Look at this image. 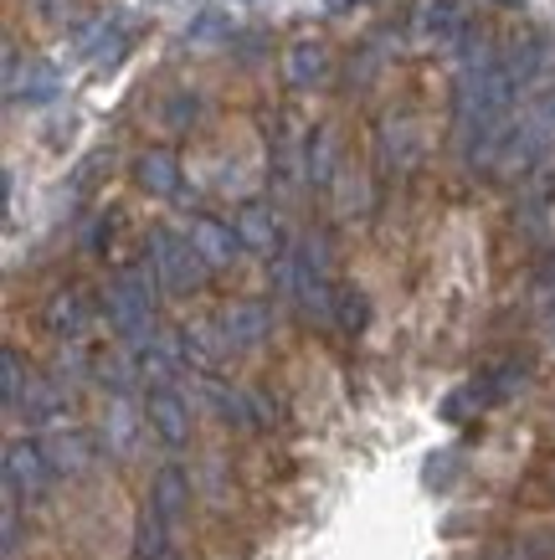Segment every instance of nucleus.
<instances>
[{
  "label": "nucleus",
  "instance_id": "nucleus-21",
  "mask_svg": "<svg viewBox=\"0 0 555 560\" xmlns=\"http://www.w3.org/2000/svg\"><path fill=\"white\" fill-rule=\"evenodd\" d=\"M335 319H339V329H366V319H370V308H366V293L360 289H350V283H339V293H335Z\"/></svg>",
  "mask_w": 555,
  "mask_h": 560
},
{
  "label": "nucleus",
  "instance_id": "nucleus-18",
  "mask_svg": "<svg viewBox=\"0 0 555 560\" xmlns=\"http://www.w3.org/2000/svg\"><path fill=\"white\" fill-rule=\"evenodd\" d=\"M124 26L129 21L124 16H99V26L93 32H83V57H93V62H108V57H118V47H124Z\"/></svg>",
  "mask_w": 555,
  "mask_h": 560
},
{
  "label": "nucleus",
  "instance_id": "nucleus-26",
  "mask_svg": "<svg viewBox=\"0 0 555 560\" xmlns=\"http://www.w3.org/2000/svg\"><path fill=\"white\" fill-rule=\"evenodd\" d=\"M505 5H520V0H505Z\"/></svg>",
  "mask_w": 555,
  "mask_h": 560
},
{
  "label": "nucleus",
  "instance_id": "nucleus-11",
  "mask_svg": "<svg viewBox=\"0 0 555 560\" xmlns=\"http://www.w3.org/2000/svg\"><path fill=\"white\" fill-rule=\"evenodd\" d=\"M284 78L288 88H320L329 78V47L314 36H299L284 47Z\"/></svg>",
  "mask_w": 555,
  "mask_h": 560
},
{
  "label": "nucleus",
  "instance_id": "nucleus-10",
  "mask_svg": "<svg viewBox=\"0 0 555 560\" xmlns=\"http://www.w3.org/2000/svg\"><path fill=\"white\" fill-rule=\"evenodd\" d=\"M47 329L57 335V340H68V345H78L88 335V324H93V304H88V293L83 289H57L47 299Z\"/></svg>",
  "mask_w": 555,
  "mask_h": 560
},
{
  "label": "nucleus",
  "instance_id": "nucleus-4",
  "mask_svg": "<svg viewBox=\"0 0 555 560\" xmlns=\"http://www.w3.org/2000/svg\"><path fill=\"white\" fill-rule=\"evenodd\" d=\"M51 483V463H47V447L36 438H16L5 447V499L16 504H32L42 499Z\"/></svg>",
  "mask_w": 555,
  "mask_h": 560
},
{
  "label": "nucleus",
  "instance_id": "nucleus-15",
  "mask_svg": "<svg viewBox=\"0 0 555 560\" xmlns=\"http://www.w3.org/2000/svg\"><path fill=\"white\" fill-rule=\"evenodd\" d=\"M335 129H314V135H309V144H303V180H309V186H335Z\"/></svg>",
  "mask_w": 555,
  "mask_h": 560
},
{
  "label": "nucleus",
  "instance_id": "nucleus-23",
  "mask_svg": "<svg viewBox=\"0 0 555 560\" xmlns=\"http://www.w3.org/2000/svg\"><path fill=\"white\" fill-rule=\"evenodd\" d=\"M0 535H5V560L21 556V504L16 499H5V510H0Z\"/></svg>",
  "mask_w": 555,
  "mask_h": 560
},
{
  "label": "nucleus",
  "instance_id": "nucleus-9",
  "mask_svg": "<svg viewBox=\"0 0 555 560\" xmlns=\"http://www.w3.org/2000/svg\"><path fill=\"white\" fill-rule=\"evenodd\" d=\"M469 36V16L458 0H421L417 5V42L421 47H458Z\"/></svg>",
  "mask_w": 555,
  "mask_h": 560
},
{
  "label": "nucleus",
  "instance_id": "nucleus-7",
  "mask_svg": "<svg viewBox=\"0 0 555 560\" xmlns=\"http://www.w3.org/2000/svg\"><path fill=\"white\" fill-rule=\"evenodd\" d=\"M144 422L165 447H185L190 442V401L175 386H154L144 396Z\"/></svg>",
  "mask_w": 555,
  "mask_h": 560
},
{
  "label": "nucleus",
  "instance_id": "nucleus-16",
  "mask_svg": "<svg viewBox=\"0 0 555 560\" xmlns=\"http://www.w3.org/2000/svg\"><path fill=\"white\" fill-rule=\"evenodd\" d=\"M185 504H190V478H185L181 468H160V478H154V489H150V510L175 529Z\"/></svg>",
  "mask_w": 555,
  "mask_h": 560
},
{
  "label": "nucleus",
  "instance_id": "nucleus-20",
  "mask_svg": "<svg viewBox=\"0 0 555 560\" xmlns=\"http://www.w3.org/2000/svg\"><path fill=\"white\" fill-rule=\"evenodd\" d=\"M135 422H139L135 407L118 396L114 407H108V422H103V438H108V447H114V453H129V447H135Z\"/></svg>",
  "mask_w": 555,
  "mask_h": 560
},
{
  "label": "nucleus",
  "instance_id": "nucleus-2",
  "mask_svg": "<svg viewBox=\"0 0 555 560\" xmlns=\"http://www.w3.org/2000/svg\"><path fill=\"white\" fill-rule=\"evenodd\" d=\"M154 293H160V278H154L150 257L118 268V278L108 283V293H103V314L114 324V335L129 345V350H139V355L160 340V335H154Z\"/></svg>",
  "mask_w": 555,
  "mask_h": 560
},
{
  "label": "nucleus",
  "instance_id": "nucleus-22",
  "mask_svg": "<svg viewBox=\"0 0 555 560\" xmlns=\"http://www.w3.org/2000/svg\"><path fill=\"white\" fill-rule=\"evenodd\" d=\"M555 535H540V540H520V545H499L488 560H551Z\"/></svg>",
  "mask_w": 555,
  "mask_h": 560
},
{
  "label": "nucleus",
  "instance_id": "nucleus-13",
  "mask_svg": "<svg viewBox=\"0 0 555 560\" xmlns=\"http://www.w3.org/2000/svg\"><path fill=\"white\" fill-rule=\"evenodd\" d=\"M42 447H47L51 474L78 478V474H88V468H93V438H88L83 427H57Z\"/></svg>",
  "mask_w": 555,
  "mask_h": 560
},
{
  "label": "nucleus",
  "instance_id": "nucleus-1",
  "mask_svg": "<svg viewBox=\"0 0 555 560\" xmlns=\"http://www.w3.org/2000/svg\"><path fill=\"white\" fill-rule=\"evenodd\" d=\"M520 68L488 51L478 62L463 68L453 93V139L458 154L469 171H488L499 165L509 150V135H514V98H520Z\"/></svg>",
  "mask_w": 555,
  "mask_h": 560
},
{
  "label": "nucleus",
  "instance_id": "nucleus-6",
  "mask_svg": "<svg viewBox=\"0 0 555 560\" xmlns=\"http://www.w3.org/2000/svg\"><path fill=\"white\" fill-rule=\"evenodd\" d=\"M211 324H217L227 355H232V350H257V345L273 335V308L263 304V299H232Z\"/></svg>",
  "mask_w": 555,
  "mask_h": 560
},
{
  "label": "nucleus",
  "instance_id": "nucleus-3",
  "mask_svg": "<svg viewBox=\"0 0 555 560\" xmlns=\"http://www.w3.org/2000/svg\"><path fill=\"white\" fill-rule=\"evenodd\" d=\"M150 268L154 278H160V289L165 293H196L211 278V268L201 262V253L190 247V237H181V232H170V226H154L150 232Z\"/></svg>",
  "mask_w": 555,
  "mask_h": 560
},
{
  "label": "nucleus",
  "instance_id": "nucleus-24",
  "mask_svg": "<svg viewBox=\"0 0 555 560\" xmlns=\"http://www.w3.org/2000/svg\"><path fill=\"white\" fill-rule=\"evenodd\" d=\"M32 5H36V11H42L47 21H57L62 11H68V0H32Z\"/></svg>",
  "mask_w": 555,
  "mask_h": 560
},
{
  "label": "nucleus",
  "instance_id": "nucleus-14",
  "mask_svg": "<svg viewBox=\"0 0 555 560\" xmlns=\"http://www.w3.org/2000/svg\"><path fill=\"white\" fill-rule=\"evenodd\" d=\"M135 180H139V190H150V196L170 201V196L181 190V160H175L170 150H144L135 160Z\"/></svg>",
  "mask_w": 555,
  "mask_h": 560
},
{
  "label": "nucleus",
  "instance_id": "nucleus-12",
  "mask_svg": "<svg viewBox=\"0 0 555 560\" xmlns=\"http://www.w3.org/2000/svg\"><path fill=\"white\" fill-rule=\"evenodd\" d=\"M236 237H242V247L257 257H284V232H278V221H273V211L263 201H247L242 211H236Z\"/></svg>",
  "mask_w": 555,
  "mask_h": 560
},
{
  "label": "nucleus",
  "instance_id": "nucleus-19",
  "mask_svg": "<svg viewBox=\"0 0 555 560\" xmlns=\"http://www.w3.org/2000/svg\"><path fill=\"white\" fill-rule=\"evenodd\" d=\"M26 390H32V381H26V371H21V355L5 345V350H0V396H5V407L21 411Z\"/></svg>",
  "mask_w": 555,
  "mask_h": 560
},
{
  "label": "nucleus",
  "instance_id": "nucleus-17",
  "mask_svg": "<svg viewBox=\"0 0 555 560\" xmlns=\"http://www.w3.org/2000/svg\"><path fill=\"white\" fill-rule=\"evenodd\" d=\"M57 93H62V72L51 68V62H32V68H26V78H21V83L11 88V93H5V98L51 103V98H57Z\"/></svg>",
  "mask_w": 555,
  "mask_h": 560
},
{
  "label": "nucleus",
  "instance_id": "nucleus-8",
  "mask_svg": "<svg viewBox=\"0 0 555 560\" xmlns=\"http://www.w3.org/2000/svg\"><path fill=\"white\" fill-rule=\"evenodd\" d=\"M185 237H190V247L201 253V262L211 272L236 268V262H242V253H247V247H242V237H236L232 221H217V217H196Z\"/></svg>",
  "mask_w": 555,
  "mask_h": 560
},
{
  "label": "nucleus",
  "instance_id": "nucleus-5",
  "mask_svg": "<svg viewBox=\"0 0 555 560\" xmlns=\"http://www.w3.org/2000/svg\"><path fill=\"white\" fill-rule=\"evenodd\" d=\"M524 381H530V365L524 360H505V365H494V371H484L478 381H469V386L458 390V396H448V422H458L469 407H494V401H509L514 390H524Z\"/></svg>",
  "mask_w": 555,
  "mask_h": 560
},
{
  "label": "nucleus",
  "instance_id": "nucleus-25",
  "mask_svg": "<svg viewBox=\"0 0 555 560\" xmlns=\"http://www.w3.org/2000/svg\"><path fill=\"white\" fill-rule=\"evenodd\" d=\"M350 5H360V0H329V11H350Z\"/></svg>",
  "mask_w": 555,
  "mask_h": 560
}]
</instances>
